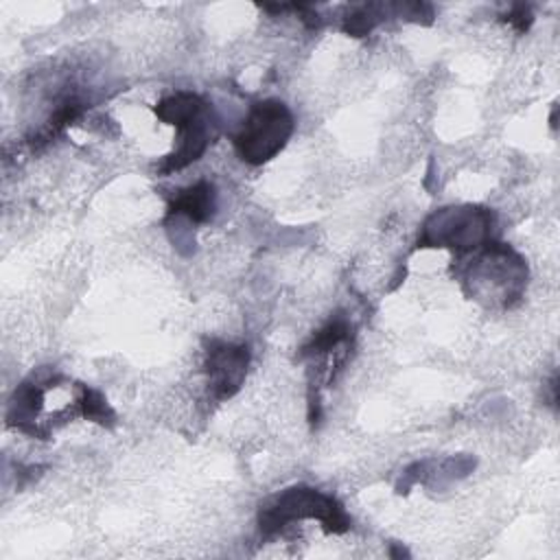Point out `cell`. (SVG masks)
Segmentation results:
<instances>
[{
    "label": "cell",
    "mask_w": 560,
    "mask_h": 560,
    "mask_svg": "<svg viewBox=\"0 0 560 560\" xmlns=\"http://www.w3.org/2000/svg\"><path fill=\"white\" fill-rule=\"evenodd\" d=\"M300 518L319 521L326 534H346L352 523L332 494H324L311 486H291L260 505L258 532L262 536H273Z\"/></svg>",
    "instance_id": "obj_1"
},
{
    "label": "cell",
    "mask_w": 560,
    "mask_h": 560,
    "mask_svg": "<svg viewBox=\"0 0 560 560\" xmlns=\"http://www.w3.org/2000/svg\"><path fill=\"white\" fill-rule=\"evenodd\" d=\"M293 129L291 109L278 98H265L249 107L241 131L234 136V149L245 164L260 166L284 149Z\"/></svg>",
    "instance_id": "obj_2"
},
{
    "label": "cell",
    "mask_w": 560,
    "mask_h": 560,
    "mask_svg": "<svg viewBox=\"0 0 560 560\" xmlns=\"http://www.w3.org/2000/svg\"><path fill=\"white\" fill-rule=\"evenodd\" d=\"M492 225L494 214L488 208H442L424 221L418 247H451L455 254H464L483 247L490 241Z\"/></svg>",
    "instance_id": "obj_3"
},
{
    "label": "cell",
    "mask_w": 560,
    "mask_h": 560,
    "mask_svg": "<svg viewBox=\"0 0 560 560\" xmlns=\"http://www.w3.org/2000/svg\"><path fill=\"white\" fill-rule=\"evenodd\" d=\"M206 374L208 389L214 400L232 398L247 376L249 348L245 343H228L221 339H206Z\"/></svg>",
    "instance_id": "obj_4"
},
{
    "label": "cell",
    "mask_w": 560,
    "mask_h": 560,
    "mask_svg": "<svg viewBox=\"0 0 560 560\" xmlns=\"http://www.w3.org/2000/svg\"><path fill=\"white\" fill-rule=\"evenodd\" d=\"M214 138H217V125H214L212 112L208 107L197 118L177 127V138H175L177 147L162 160V164L158 166V173L168 175V173L182 171L188 164L197 162L206 153V149L210 147V142Z\"/></svg>",
    "instance_id": "obj_5"
},
{
    "label": "cell",
    "mask_w": 560,
    "mask_h": 560,
    "mask_svg": "<svg viewBox=\"0 0 560 560\" xmlns=\"http://www.w3.org/2000/svg\"><path fill=\"white\" fill-rule=\"evenodd\" d=\"M59 381L57 374H48L44 381L33 376L22 381L11 400H9V409H7V424L15 427L18 431L31 435V438H39L46 440V431L37 427V413L42 411V402H44V387H50Z\"/></svg>",
    "instance_id": "obj_6"
},
{
    "label": "cell",
    "mask_w": 560,
    "mask_h": 560,
    "mask_svg": "<svg viewBox=\"0 0 560 560\" xmlns=\"http://www.w3.org/2000/svg\"><path fill=\"white\" fill-rule=\"evenodd\" d=\"M217 210V188L208 179L177 190L166 206V221L186 217L190 223H208Z\"/></svg>",
    "instance_id": "obj_7"
},
{
    "label": "cell",
    "mask_w": 560,
    "mask_h": 560,
    "mask_svg": "<svg viewBox=\"0 0 560 560\" xmlns=\"http://www.w3.org/2000/svg\"><path fill=\"white\" fill-rule=\"evenodd\" d=\"M352 339V324L346 315L337 313L330 317L319 330L313 332V337L300 348V357H322L328 352H337V348L348 346Z\"/></svg>",
    "instance_id": "obj_8"
},
{
    "label": "cell",
    "mask_w": 560,
    "mask_h": 560,
    "mask_svg": "<svg viewBox=\"0 0 560 560\" xmlns=\"http://www.w3.org/2000/svg\"><path fill=\"white\" fill-rule=\"evenodd\" d=\"M210 105L195 92H188V90H179V92H173L164 98L158 101V105L153 107L155 116L166 122V125H173L175 129L186 125L188 120L197 118L199 114H203Z\"/></svg>",
    "instance_id": "obj_9"
},
{
    "label": "cell",
    "mask_w": 560,
    "mask_h": 560,
    "mask_svg": "<svg viewBox=\"0 0 560 560\" xmlns=\"http://www.w3.org/2000/svg\"><path fill=\"white\" fill-rule=\"evenodd\" d=\"M83 109H85V105H83L81 98L68 96V98L50 114L48 122L35 133V138L31 140V144H33V147H42V144L50 142V140L57 138L68 125H72V122L83 114Z\"/></svg>",
    "instance_id": "obj_10"
},
{
    "label": "cell",
    "mask_w": 560,
    "mask_h": 560,
    "mask_svg": "<svg viewBox=\"0 0 560 560\" xmlns=\"http://www.w3.org/2000/svg\"><path fill=\"white\" fill-rule=\"evenodd\" d=\"M77 407H79V413L85 418V420H92L101 427H114L116 422V416L112 411V407L107 405L105 396L94 389V387H88V385H81L79 383V398H77Z\"/></svg>",
    "instance_id": "obj_11"
},
{
    "label": "cell",
    "mask_w": 560,
    "mask_h": 560,
    "mask_svg": "<svg viewBox=\"0 0 560 560\" xmlns=\"http://www.w3.org/2000/svg\"><path fill=\"white\" fill-rule=\"evenodd\" d=\"M383 4H357L352 7L346 15H343V24H341V31L352 35V37H363L368 35L383 18Z\"/></svg>",
    "instance_id": "obj_12"
},
{
    "label": "cell",
    "mask_w": 560,
    "mask_h": 560,
    "mask_svg": "<svg viewBox=\"0 0 560 560\" xmlns=\"http://www.w3.org/2000/svg\"><path fill=\"white\" fill-rule=\"evenodd\" d=\"M503 20L516 31V33H525L532 22H534V15H532V9L527 4H514L505 15Z\"/></svg>",
    "instance_id": "obj_13"
}]
</instances>
